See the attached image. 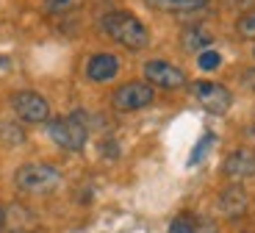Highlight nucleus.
<instances>
[{"label":"nucleus","mask_w":255,"mask_h":233,"mask_svg":"<svg viewBox=\"0 0 255 233\" xmlns=\"http://www.w3.org/2000/svg\"><path fill=\"white\" fill-rule=\"evenodd\" d=\"M100 25L117 44H122V47H128V50H144L147 44H150V31H147V25L130 11L106 14Z\"/></svg>","instance_id":"f257e3e1"},{"label":"nucleus","mask_w":255,"mask_h":233,"mask_svg":"<svg viewBox=\"0 0 255 233\" xmlns=\"http://www.w3.org/2000/svg\"><path fill=\"white\" fill-rule=\"evenodd\" d=\"M47 136H50L58 147H64V150L78 153V150L86 147L89 125L83 120V114L75 111V114H70V117H58V120L47 122Z\"/></svg>","instance_id":"f03ea898"},{"label":"nucleus","mask_w":255,"mask_h":233,"mask_svg":"<svg viewBox=\"0 0 255 233\" xmlns=\"http://www.w3.org/2000/svg\"><path fill=\"white\" fill-rule=\"evenodd\" d=\"M14 183L19 192H28V195H47L58 189L61 172L50 164H22L14 172Z\"/></svg>","instance_id":"7ed1b4c3"},{"label":"nucleus","mask_w":255,"mask_h":233,"mask_svg":"<svg viewBox=\"0 0 255 233\" xmlns=\"http://www.w3.org/2000/svg\"><path fill=\"white\" fill-rule=\"evenodd\" d=\"M153 97H155V92L147 81H130V83H122L117 89L111 103H114L117 111H139V108L150 106Z\"/></svg>","instance_id":"20e7f679"},{"label":"nucleus","mask_w":255,"mask_h":233,"mask_svg":"<svg viewBox=\"0 0 255 233\" xmlns=\"http://www.w3.org/2000/svg\"><path fill=\"white\" fill-rule=\"evenodd\" d=\"M11 111L22 122L39 125V122H47V117H50V103L36 92H17V95H11Z\"/></svg>","instance_id":"39448f33"},{"label":"nucleus","mask_w":255,"mask_h":233,"mask_svg":"<svg viewBox=\"0 0 255 233\" xmlns=\"http://www.w3.org/2000/svg\"><path fill=\"white\" fill-rule=\"evenodd\" d=\"M194 97L200 100V106L205 108L208 114H225L233 103V95L230 89H225L222 83H214V81H197L194 83Z\"/></svg>","instance_id":"423d86ee"},{"label":"nucleus","mask_w":255,"mask_h":233,"mask_svg":"<svg viewBox=\"0 0 255 233\" xmlns=\"http://www.w3.org/2000/svg\"><path fill=\"white\" fill-rule=\"evenodd\" d=\"M144 78L150 86H161V89H180L186 86V72L180 67L169 61H161V58H153V61L144 64Z\"/></svg>","instance_id":"0eeeda50"},{"label":"nucleus","mask_w":255,"mask_h":233,"mask_svg":"<svg viewBox=\"0 0 255 233\" xmlns=\"http://www.w3.org/2000/svg\"><path fill=\"white\" fill-rule=\"evenodd\" d=\"M117 72H120V58L111 53H97L86 61V78L95 83L111 81V78H117Z\"/></svg>","instance_id":"6e6552de"},{"label":"nucleus","mask_w":255,"mask_h":233,"mask_svg":"<svg viewBox=\"0 0 255 233\" xmlns=\"http://www.w3.org/2000/svg\"><path fill=\"white\" fill-rule=\"evenodd\" d=\"M225 175L233 178V181L253 178V175H255V153H250V150L230 153L228 161H225Z\"/></svg>","instance_id":"1a4fd4ad"},{"label":"nucleus","mask_w":255,"mask_h":233,"mask_svg":"<svg viewBox=\"0 0 255 233\" xmlns=\"http://www.w3.org/2000/svg\"><path fill=\"white\" fill-rule=\"evenodd\" d=\"M219 208H222V214L228 217H239L247 208V192L242 186H230L219 195Z\"/></svg>","instance_id":"9d476101"},{"label":"nucleus","mask_w":255,"mask_h":233,"mask_svg":"<svg viewBox=\"0 0 255 233\" xmlns=\"http://www.w3.org/2000/svg\"><path fill=\"white\" fill-rule=\"evenodd\" d=\"M208 44H211V36L205 31H200V28H189V31L183 33V47L186 50H208Z\"/></svg>","instance_id":"9b49d317"},{"label":"nucleus","mask_w":255,"mask_h":233,"mask_svg":"<svg viewBox=\"0 0 255 233\" xmlns=\"http://www.w3.org/2000/svg\"><path fill=\"white\" fill-rule=\"evenodd\" d=\"M153 3L169 11H194V8H203L208 0H153Z\"/></svg>","instance_id":"f8f14e48"},{"label":"nucleus","mask_w":255,"mask_h":233,"mask_svg":"<svg viewBox=\"0 0 255 233\" xmlns=\"http://www.w3.org/2000/svg\"><path fill=\"white\" fill-rule=\"evenodd\" d=\"M197 64H200V69H205V72H214V69H219V64H222V56H219L217 50H203L200 53V58H197Z\"/></svg>","instance_id":"ddd939ff"},{"label":"nucleus","mask_w":255,"mask_h":233,"mask_svg":"<svg viewBox=\"0 0 255 233\" xmlns=\"http://www.w3.org/2000/svg\"><path fill=\"white\" fill-rule=\"evenodd\" d=\"M81 3L83 0H47L45 8H47V14H67L72 8H78Z\"/></svg>","instance_id":"4468645a"},{"label":"nucleus","mask_w":255,"mask_h":233,"mask_svg":"<svg viewBox=\"0 0 255 233\" xmlns=\"http://www.w3.org/2000/svg\"><path fill=\"white\" fill-rule=\"evenodd\" d=\"M169 233H197V225L191 217H175L169 222Z\"/></svg>","instance_id":"2eb2a0df"},{"label":"nucleus","mask_w":255,"mask_h":233,"mask_svg":"<svg viewBox=\"0 0 255 233\" xmlns=\"http://www.w3.org/2000/svg\"><path fill=\"white\" fill-rule=\"evenodd\" d=\"M211 145H214V133H205V136H203V142H200V145L194 147V153H191L189 164H191V167H194V164H200V161L205 158V150H208Z\"/></svg>","instance_id":"dca6fc26"},{"label":"nucleus","mask_w":255,"mask_h":233,"mask_svg":"<svg viewBox=\"0 0 255 233\" xmlns=\"http://www.w3.org/2000/svg\"><path fill=\"white\" fill-rule=\"evenodd\" d=\"M239 31H242L244 36H255V11L239 19Z\"/></svg>","instance_id":"f3484780"},{"label":"nucleus","mask_w":255,"mask_h":233,"mask_svg":"<svg viewBox=\"0 0 255 233\" xmlns=\"http://www.w3.org/2000/svg\"><path fill=\"white\" fill-rule=\"evenodd\" d=\"M3 228H6V211L0 208V233H3Z\"/></svg>","instance_id":"a211bd4d"}]
</instances>
